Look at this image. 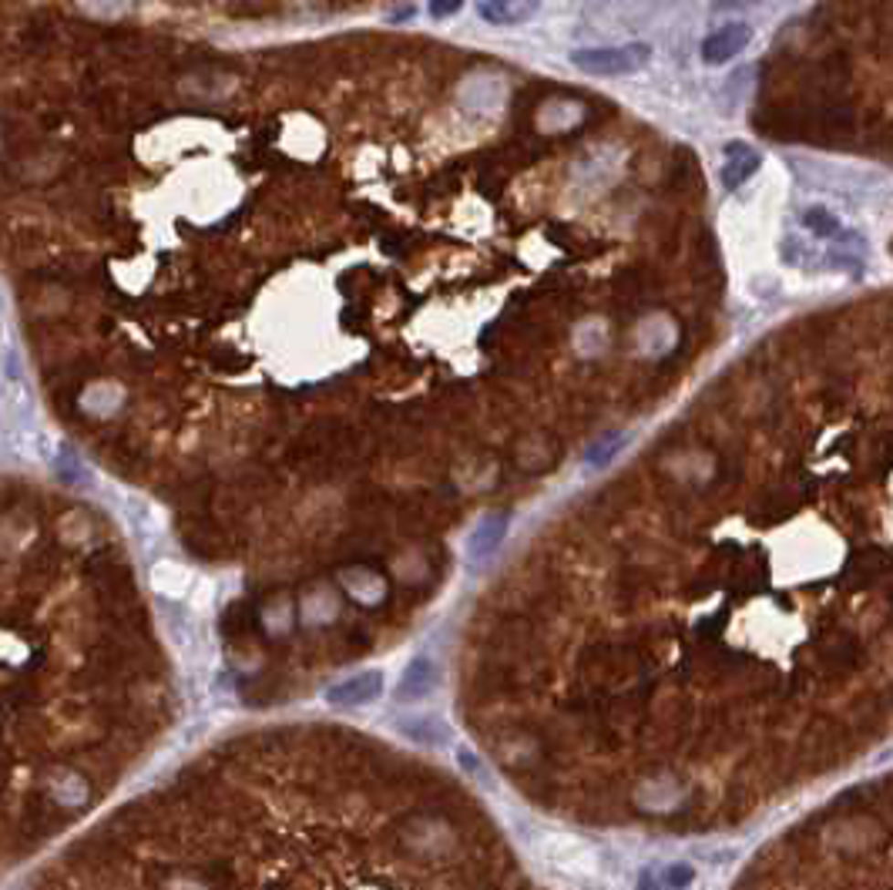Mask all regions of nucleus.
<instances>
[{"label":"nucleus","mask_w":893,"mask_h":890,"mask_svg":"<svg viewBox=\"0 0 893 890\" xmlns=\"http://www.w3.org/2000/svg\"><path fill=\"white\" fill-rule=\"evenodd\" d=\"M625 440H628V437H612V440H608V444L594 447V454H588V464H592V467H594V464H598V467H602V464H608V461H612V457L618 454V447H622Z\"/></svg>","instance_id":"f8f14e48"},{"label":"nucleus","mask_w":893,"mask_h":890,"mask_svg":"<svg viewBox=\"0 0 893 890\" xmlns=\"http://www.w3.org/2000/svg\"><path fill=\"white\" fill-rule=\"evenodd\" d=\"M652 61L648 44H622V48H578L572 51V64L584 74H602V78H618V74L642 71Z\"/></svg>","instance_id":"f03ea898"},{"label":"nucleus","mask_w":893,"mask_h":890,"mask_svg":"<svg viewBox=\"0 0 893 890\" xmlns=\"http://www.w3.org/2000/svg\"><path fill=\"white\" fill-rule=\"evenodd\" d=\"M380 693H383V673L370 669V673H356L350 679H343V683L330 685L326 703L336 705V709H353V705H366L380 699Z\"/></svg>","instance_id":"7ed1b4c3"},{"label":"nucleus","mask_w":893,"mask_h":890,"mask_svg":"<svg viewBox=\"0 0 893 890\" xmlns=\"http://www.w3.org/2000/svg\"><path fill=\"white\" fill-rule=\"evenodd\" d=\"M504 531H508V514H490V518H484L480 528L470 535V555L474 558H488L490 551L504 541Z\"/></svg>","instance_id":"6e6552de"},{"label":"nucleus","mask_w":893,"mask_h":890,"mask_svg":"<svg viewBox=\"0 0 893 890\" xmlns=\"http://www.w3.org/2000/svg\"><path fill=\"white\" fill-rule=\"evenodd\" d=\"M534 11H538L534 4H504V0H484V4H478V14L488 24H520Z\"/></svg>","instance_id":"1a4fd4ad"},{"label":"nucleus","mask_w":893,"mask_h":890,"mask_svg":"<svg viewBox=\"0 0 893 890\" xmlns=\"http://www.w3.org/2000/svg\"><path fill=\"white\" fill-rule=\"evenodd\" d=\"M759 168V155L756 148L746 145V142H729L726 145V165H722V185L726 188H739L742 182L752 178V172Z\"/></svg>","instance_id":"423d86ee"},{"label":"nucleus","mask_w":893,"mask_h":890,"mask_svg":"<svg viewBox=\"0 0 893 890\" xmlns=\"http://www.w3.org/2000/svg\"><path fill=\"white\" fill-rule=\"evenodd\" d=\"M436 683H440V673H436V662L426 659V655H416L410 659V665L404 669L400 683H396V699L400 703H416V699H426L434 693Z\"/></svg>","instance_id":"39448f33"},{"label":"nucleus","mask_w":893,"mask_h":890,"mask_svg":"<svg viewBox=\"0 0 893 890\" xmlns=\"http://www.w3.org/2000/svg\"><path fill=\"white\" fill-rule=\"evenodd\" d=\"M457 11H460L457 0H450V4H430V14H434V17H454Z\"/></svg>","instance_id":"ddd939ff"},{"label":"nucleus","mask_w":893,"mask_h":890,"mask_svg":"<svg viewBox=\"0 0 893 890\" xmlns=\"http://www.w3.org/2000/svg\"><path fill=\"white\" fill-rule=\"evenodd\" d=\"M353 753L279 743L222 756L84 830L34 890L468 887V830Z\"/></svg>","instance_id":"f257e3e1"},{"label":"nucleus","mask_w":893,"mask_h":890,"mask_svg":"<svg viewBox=\"0 0 893 890\" xmlns=\"http://www.w3.org/2000/svg\"><path fill=\"white\" fill-rule=\"evenodd\" d=\"M400 729H404V736H410L420 746H444L450 739V729L440 719H434V715H410V719L400 723Z\"/></svg>","instance_id":"0eeeda50"},{"label":"nucleus","mask_w":893,"mask_h":890,"mask_svg":"<svg viewBox=\"0 0 893 890\" xmlns=\"http://www.w3.org/2000/svg\"><path fill=\"white\" fill-rule=\"evenodd\" d=\"M803 222H806V228H813V236L840 238V218L833 216L830 208L810 206L806 212H803Z\"/></svg>","instance_id":"9b49d317"},{"label":"nucleus","mask_w":893,"mask_h":890,"mask_svg":"<svg viewBox=\"0 0 893 890\" xmlns=\"http://www.w3.org/2000/svg\"><path fill=\"white\" fill-rule=\"evenodd\" d=\"M752 41V31H749V24H726V27H719L716 34H709L706 41H702V61L706 64H726L732 61L736 54H742Z\"/></svg>","instance_id":"20e7f679"},{"label":"nucleus","mask_w":893,"mask_h":890,"mask_svg":"<svg viewBox=\"0 0 893 890\" xmlns=\"http://www.w3.org/2000/svg\"><path fill=\"white\" fill-rule=\"evenodd\" d=\"M655 880H658L665 890H688L692 884H696V867H692V864H686V860H678V864H665V867L655 874Z\"/></svg>","instance_id":"9d476101"},{"label":"nucleus","mask_w":893,"mask_h":890,"mask_svg":"<svg viewBox=\"0 0 893 890\" xmlns=\"http://www.w3.org/2000/svg\"><path fill=\"white\" fill-rule=\"evenodd\" d=\"M638 890H665L662 884L655 877H648V874H642V880H638Z\"/></svg>","instance_id":"4468645a"}]
</instances>
